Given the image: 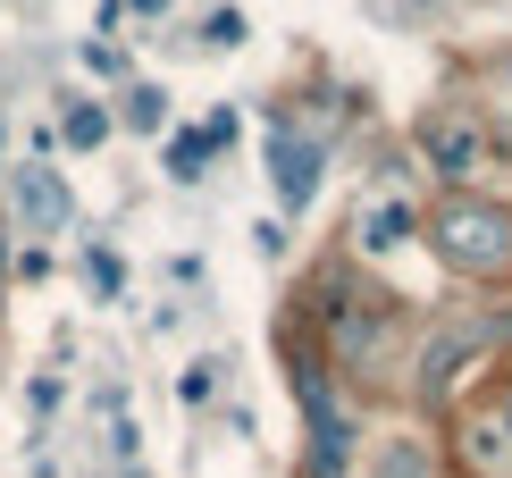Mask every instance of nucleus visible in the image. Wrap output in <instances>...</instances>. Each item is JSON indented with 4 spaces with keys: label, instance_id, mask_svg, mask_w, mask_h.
<instances>
[{
    "label": "nucleus",
    "instance_id": "nucleus-6",
    "mask_svg": "<svg viewBox=\"0 0 512 478\" xmlns=\"http://www.w3.org/2000/svg\"><path fill=\"white\" fill-rule=\"evenodd\" d=\"M361 244H370V252L412 244V210H403V202H378V210H370V227H361Z\"/></svg>",
    "mask_w": 512,
    "mask_h": 478
},
{
    "label": "nucleus",
    "instance_id": "nucleus-10",
    "mask_svg": "<svg viewBox=\"0 0 512 478\" xmlns=\"http://www.w3.org/2000/svg\"><path fill=\"white\" fill-rule=\"evenodd\" d=\"M210 42H244V17L236 9H210Z\"/></svg>",
    "mask_w": 512,
    "mask_h": 478
},
{
    "label": "nucleus",
    "instance_id": "nucleus-8",
    "mask_svg": "<svg viewBox=\"0 0 512 478\" xmlns=\"http://www.w3.org/2000/svg\"><path fill=\"white\" fill-rule=\"evenodd\" d=\"M160 118H168L160 93H126V126H160Z\"/></svg>",
    "mask_w": 512,
    "mask_h": 478
},
{
    "label": "nucleus",
    "instance_id": "nucleus-12",
    "mask_svg": "<svg viewBox=\"0 0 512 478\" xmlns=\"http://www.w3.org/2000/svg\"><path fill=\"white\" fill-rule=\"evenodd\" d=\"M504 437H512V386H504Z\"/></svg>",
    "mask_w": 512,
    "mask_h": 478
},
{
    "label": "nucleus",
    "instance_id": "nucleus-11",
    "mask_svg": "<svg viewBox=\"0 0 512 478\" xmlns=\"http://www.w3.org/2000/svg\"><path fill=\"white\" fill-rule=\"evenodd\" d=\"M135 9H143V17H160V9H168V0H135Z\"/></svg>",
    "mask_w": 512,
    "mask_h": 478
},
{
    "label": "nucleus",
    "instance_id": "nucleus-2",
    "mask_svg": "<svg viewBox=\"0 0 512 478\" xmlns=\"http://www.w3.org/2000/svg\"><path fill=\"white\" fill-rule=\"evenodd\" d=\"M294 403H303V420H311V462H319V478H345L353 420H345V403H336V386L319 378L311 353H294Z\"/></svg>",
    "mask_w": 512,
    "mask_h": 478
},
{
    "label": "nucleus",
    "instance_id": "nucleus-5",
    "mask_svg": "<svg viewBox=\"0 0 512 478\" xmlns=\"http://www.w3.org/2000/svg\"><path fill=\"white\" fill-rule=\"evenodd\" d=\"M17 202L34 210V227H59V219H68V193H59L51 177H34V168H26V177H17Z\"/></svg>",
    "mask_w": 512,
    "mask_h": 478
},
{
    "label": "nucleus",
    "instance_id": "nucleus-1",
    "mask_svg": "<svg viewBox=\"0 0 512 478\" xmlns=\"http://www.w3.org/2000/svg\"><path fill=\"white\" fill-rule=\"evenodd\" d=\"M429 235H437V252L454 260V269H471V277L512 269V210H496V202H445L429 219Z\"/></svg>",
    "mask_w": 512,
    "mask_h": 478
},
{
    "label": "nucleus",
    "instance_id": "nucleus-7",
    "mask_svg": "<svg viewBox=\"0 0 512 478\" xmlns=\"http://www.w3.org/2000/svg\"><path fill=\"white\" fill-rule=\"evenodd\" d=\"M59 135H68V143H101V135H110V118H101L93 101H76V110H68V126H59Z\"/></svg>",
    "mask_w": 512,
    "mask_h": 478
},
{
    "label": "nucleus",
    "instance_id": "nucleus-3",
    "mask_svg": "<svg viewBox=\"0 0 512 478\" xmlns=\"http://www.w3.org/2000/svg\"><path fill=\"white\" fill-rule=\"evenodd\" d=\"M420 151H429V168L445 185H471L487 168V126L471 110H429V118H420Z\"/></svg>",
    "mask_w": 512,
    "mask_h": 478
},
{
    "label": "nucleus",
    "instance_id": "nucleus-4",
    "mask_svg": "<svg viewBox=\"0 0 512 478\" xmlns=\"http://www.w3.org/2000/svg\"><path fill=\"white\" fill-rule=\"evenodd\" d=\"M269 185H277V202H286V210H303L311 193H319V151H311V143H294L286 126L269 135Z\"/></svg>",
    "mask_w": 512,
    "mask_h": 478
},
{
    "label": "nucleus",
    "instance_id": "nucleus-9",
    "mask_svg": "<svg viewBox=\"0 0 512 478\" xmlns=\"http://www.w3.org/2000/svg\"><path fill=\"white\" fill-rule=\"evenodd\" d=\"M84 277H93L101 294H118V252H84Z\"/></svg>",
    "mask_w": 512,
    "mask_h": 478
}]
</instances>
